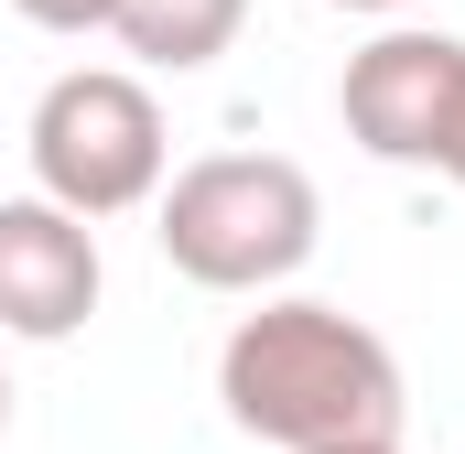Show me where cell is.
<instances>
[{
    "mask_svg": "<svg viewBox=\"0 0 465 454\" xmlns=\"http://www.w3.org/2000/svg\"><path fill=\"white\" fill-rule=\"evenodd\" d=\"M325 195L292 152H206L163 184V260L195 292H282L314 260Z\"/></svg>",
    "mask_w": 465,
    "mask_h": 454,
    "instance_id": "2",
    "label": "cell"
},
{
    "mask_svg": "<svg viewBox=\"0 0 465 454\" xmlns=\"http://www.w3.org/2000/svg\"><path fill=\"white\" fill-rule=\"evenodd\" d=\"M22 22H44V33H109V11L119 0H11Z\"/></svg>",
    "mask_w": 465,
    "mask_h": 454,
    "instance_id": "7",
    "label": "cell"
},
{
    "mask_svg": "<svg viewBox=\"0 0 465 454\" xmlns=\"http://www.w3.org/2000/svg\"><path fill=\"white\" fill-rule=\"evenodd\" d=\"M444 184H465V152H455V173H444Z\"/></svg>",
    "mask_w": 465,
    "mask_h": 454,
    "instance_id": "11",
    "label": "cell"
},
{
    "mask_svg": "<svg viewBox=\"0 0 465 454\" xmlns=\"http://www.w3.org/2000/svg\"><path fill=\"white\" fill-rule=\"evenodd\" d=\"M347 141L379 163H411V173H455L465 152V44L455 33H379L368 54H347Z\"/></svg>",
    "mask_w": 465,
    "mask_h": 454,
    "instance_id": "4",
    "label": "cell"
},
{
    "mask_svg": "<svg viewBox=\"0 0 465 454\" xmlns=\"http://www.w3.org/2000/svg\"><path fill=\"white\" fill-rule=\"evenodd\" d=\"M0 433H11V379H0Z\"/></svg>",
    "mask_w": 465,
    "mask_h": 454,
    "instance_id": "10",
    "label": "cell"
},
{
    "mask_svg": "<svg viewBox=\"0 0 465 454\" xmlns=\"http://www.w3.org/2000/svg\"><path fill=\"white\" fill-rule=\"evenodd\" d=\"M336 11H401V0H336Z\"/></svg>",
    "mask_w": 465,
    "mask_h": 454,
    "instance_id": "9",
    "label": "cell"
},
{
    "mask_svg": "<svg viewBox=\"0 0 465 454\" xmlns=\"http://www.w3.org/2000/svg\"><path fill=\"white\" fill-rule=\"evenodd\" d=\"M238 22H249V0H119L109 33L141 54V65H163V76H195V65H217L238 44Z\"/></svg>",
    "mask_w": 465,
    "mask_h": 454,
    "instance_id": "6",
    "label": "cell"
},
{
    "mask_svg": "<svg viewBox=\"0 0 465 454\" xmlns=\"http://www.w3.org/2000/svg\"><path fill=\"white\" fill-rule=\"evenodd\" d=\"M22 152H33V184H44L54 206H76V217H130V206H152V195H163V163H173L163 98H152L130 65H76V76H54V87L33 98Z\"/></svg>",
    "mask_w": 465,
    "mask_h": 454,
    "instance_id": "3",
    "label": "cell"
},
{
    "mask_svg": "<svg viewBox=\"0 0 465 454\" xmlns=\"http://www.w3.org/2000/svg\"><path fill=\"white\" fill-rule=\"evenodd\" d=\"M217 400L238 433L271 454H325V444H401V357L379 325H357L347 303L282 292L260 314H238L217 346Z\"/></svg>",
    "mask_w": 465,
    "mask_h": 454,
    "instance_id": "1",
    "label": "cell"
},
{
    "mask_svg": "<svg viewBox=\"0 0 465 454\" xmlns=\"http://www.w3.org/2000/svg\"><path fill=\"white\" fill-rule=\"evenodd\" d=\"M98 314V227L54 195H0V336L65 346Z\"/></svg>",
    "mask_w": 465,
    "mask_h": 454,
    "instance_id": "5",
    "label": "cell"
},
{
    "mask_svg": "<svg viewBox=\"0 0 465 454\" xmlns=\"http://www.w3.org/2000/svg\"><path fill=\"white\" fill-rule=\"evenodd\" d=\"M325 454H401V444H325Z\"/></svg>",
    "mask_w": 465,
    "mask_h": 454,
    "instance_id": "8",
    "label": "cell"
}]
</instances>
